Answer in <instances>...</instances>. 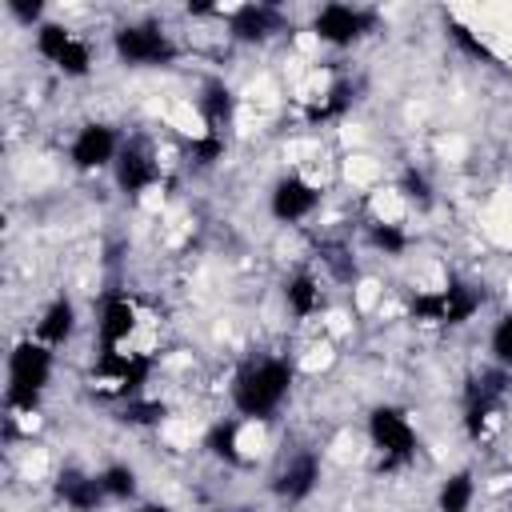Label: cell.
Masks as SVG:
<instances>
[{"instance_id": "52a82bcc", "label": "cell", "mask_w": 512, "mask_h": 512, "mask_svg": "<svg viewBox=\"0 0 512 512\" xmlns=\"http://www.w3.org/2000/svg\"><path fill=\"white\" fill-rule=\"evenodd\" d=\"M320 204H324V184L308 172H284L268 188V216L284 228L308 224L320 212Z\"/></svg>"}, {"instance_id": "277c9868", "label": "cell", "mask_w": 512, "mask_h": 512, "mask_svg": "<svg viewBox=\"0 0 512 512\" xmlns=\"http://www.w3.org/2000/svg\"><path fill=\"white\" fill-rule=\"evenodd\" d=\"M364 440L380 456L384 468H404L420 452V428L408 408L400 404H376L364 420Z\"/></svg>"}, {"instance_id": "2e32d148", "label": "cell", "mask_w": 512, "mask_h": 512, "mask_svg": "<svg viewBox=\"0 0 512 512\" xmlns=\"http://www.w3.org/2000/svg\"><path fill=\"white\" fill-rule=\"evenodd\" d=\"M480 480L472 468H456L436 484V512H476Z\"/></svg>"}, {"instance_id": "ba28073f", "label": "cell", "mask_w": 512, "mask_h": 512, "mask_svg": "<svg viewBox=\"0 0 512 512\" xmlns=\"http://www.w3.org/2000/svg\"><path fill=\"white\" fill-rule=\"evenodd\" d=\"M160 180H164L160 148H156L148 136H124V148H120V156H116V164H112V184H116L124 196L140 200V196L156 192Z\"/></svg>"}, {"instance_id": "9a60e30c", "label": "cell", "mask_w": 512, "mask_h": 512, "mask_svg": "<svg viewBox=\"0 0 512 512\" xmlns=\"http://www.w3.org/2000/svg\"><path fill=\"white\" fill-rule=\"evenodd\" d=\"M52 492L68 512H100L108 504V496L100 488V476L88 472V468H60L56 480H52Z\"/></svg>"}, {"instance_id": "30bf717a", "label": "cell", "mask_w": 512, "mask_h": 512, "mask_svg": "<svg viewBox=\"0 0 512 512\" xmlns=\"http://www.w3.org/2000/svg\"><path fill=\"white\" fill-rule=\"evenodd\" d=\"M120 148H124V136H120L116 124H108V120H84L72 132V140H68V164L76 172H84V176L112 172Z\"/></svg>"}, {"instance_id": "cb8c5ba5", "label": "cell", "mask_w": 512, "mask_h": 512, "mask_svg": "<svg viewBox=\"0 0 512 512\" xmlns=\"http://www.w3.org/2000/svg\"><path fill=\"white\" fill-rule=\"evenodd\" d=\"M132 512H172V508H168L164 500H140V504H136Z\"/></svg>"}, {"instance_id": "6da1fadb", "label": "cell", "mask_w": 512, "mask_h": 512, "mask_svg": "<svg viewBox=\"0 0 512 512\" xmlns=\"http://www.w3.org/2000/svg\"><path fill=\"white\" fill-rule=\"evenodd\" d=\"M292 384H296V364H292L288 356L264 352V356L244 360V364L232 372V380H228L232 416L252 420V424H268V420L280 416V408L288 404Z\"/></svg>"}, {"instance_id": "7402d4cb", "label": "cell", "mask_w": 512, "mask_h": 512, "mask_svg": "<svg viewBox=\"0 0 512 512\" xmlns=\"http://www.w3.org/2000/svg\"><path fill=\"white\" fill-rule=\"evenodd\" d=\"M364 240H368V248H376V252H384V256H404V248H408V228H404V224H376V220H368Z\"/></svg>"}, {"instance_id": "ac0fdd59", "label": "cell", "mask_w": 512, "mask_h": 512, "mask_svg": "<svg viewBox=\"0 0 512 512\" xmlns=\"http://www.w3.org/2000/svg\"><path fill=\"white\" fill-rule=\"evenodd\" d=\"M80 32L72 28V24H64V20H56V16H48L40 28H32V52H36V60H44L48 68H56L60 64V56L72 48V40H76Z\"/></svg>"}, {"instance_id": "5bb4252c", "label": "cell", "mask_w": 512, "mask_h": 512, "mask_svg": "<svg viewBox=\"0 0 512 512\" xmlns=\"http://www.w3.org/2000/svg\"><path fill=\"white\" fill-rule=\"evenodd\" d=\"M284 308L296 320H316L328 312V280L316 268H296L284 280Z\"/></svg>"}, {"instance_id": "44dd1931", "label": "cell", "mask_w": 512, "mask_h": 512, "mask_svg": "<svg viewBox=\"0 0 512 512\" xmlns=\"http://www.w3.org/2000/svg\"><path fill=\"white\" fill-rule=\"evenodd\" d=\"M488 356H492V364L500 372L512 376V308L492 320V328H488Z\"/></svg>"}, {"instance_id": "4fadbf2b", "label": "cell", "mask_w": 512, "mask_h": 512, "mask_svg": "<svg viewBox=\"0 0 512 512\" xmlns=\"http://www.w3.org/2000/svg\"><path fill=\"white\" fill-rule=\"evenodd\" d=\"M284 32V12L276 4H236L228 8V36L236 44H268Z\"/></svg>"}, {"instance_id": "5b68a950", "label": "cell", "mask_w": 512, "mask_h": 512, "mask_svg": "<svg viewBox=\"0 0 512 512\" xmlns=\"http://www.w3.org/2000/svg\"><path fill=\"white\" fill-rule=\"evenodd\" d=\"M112 56L124 68H172L180 60V44L156 20H124L112 28Z\"/></svg>"}, {"instance_id": "8992f818", "label": "cell", "mask_w": 512, "mask_h": 512, "mask_svg": "<svg viewBox=\"0 0 512 512\" xmlns=\"http://www.w3.org/2000/svg\"><path fill=\"white\" fill-rule=\"evenodd\" d=\"M144 312L128 288H112L96 308V344L100 352H148L140 348Z\"/></svg>"}, {"instance_id": "e0dca14e", "label": "cell", "mask_w": 512, "mask_h": 512, "mask_svg": "<svg viewBox=\"0 0 512 512\" xmlns=\"http://www.w3.org/2000/svg\"><path fill=\"white\" fill-rule=\"evenodd\" d=\"M196 116H200V124H204L208 132H220L224 124H232V116H236V96H232V88H228L224 80H208V84L200 88V96H196Z\"/></svg>"}, {"instance_id": "8fae6325", "label": "cell", "mask_w": 512, "mask_h": 512, "mask_svg": "<svg viewBox=\"0 0 512 512\" xmlns=\"http://www.w3.org/2000/svg\"><path fill=\"white\" fill-rule=\"evenodd\" d=\"M320 476H324V460H320L312 448H300V452H288V456L276 464L268 488H272V496H276L280 504H304V500L316 492Z\"/></svg>"}, {"instance_id": "3957f363", "label": "cell", "mask_w": 512, "mask_h": 512, "mask_svg": "<svg viewBox=\"0 0 512 512\" xmlns=\"http://www.w3.org/2000/svg\"><path fill=\"white\" fill-rule=\"evenodd\" d=\"M484 304V292L468 280H444L436 288H416L408 300V316L428 328H460Z\"/></svg>"}, {"instance_id": "7c38bea8", "label": "cell", "mask_w": 512, "mask_h": 512, "mask_svg": "<svg viewBox=\"0 0 512 512\" xmlns=\"http://www.w3.org/2000/svg\"><path fill=\"white\" fill-rule=\"evenodd\" d=\"M76 332H80V304H76L68 292L52 296V300L36 312V320H32V328H28V336L40 340V344H48L52 352L68 348V344L76 340Z\"/></svg>"}, {"instance_id": "ffe728a7", "label": "cell", "mask_w": 512, "mask_h": 512, "mask_svg": "<svg viewBox=\"0 0 512 512\" xmlns=\"http://www.w3.org/2000/svg\"><path fill=\"white\" fill-rule=\"evenodd\" d=\"M92 68H96V52H92V40L80 32V36L72 40V48L60 56L56 72H60L64 80H84V76H92Z\"/></svg>"}, {"instance_id": "603a6c76", "label": "cell", "mask_w": 512, "mask_h": 512, "mask_svg": "<svg viewBox=\"0 0 512 512\" xmlns=\"http://www.w3.org/2000/svg\"><path fill=\"white\" fill-rule=\"evenodd\" d=\"M164 416H168V404H164V400H156L152 392H148V396H136V400H128V404H120V420H124V424H132V428L164 424Z\"/></svg>"}, {"instance_id": "9c48e42d", "label": "cell", "mask_w": 512, "mask_h": 512, "mask_svg": "<svg viewBox=\"0 0 512 512\" xmlns=\"http://www.w3.org/2000/svg\"><path fill=\"white\" fill-rule=\"evenodd\" d=\"M376 28V16L360 4H344V0H332V4H320L312 12V40L324 44V48H356L368 32Z\"/></svg>"}, {"instance_id": "7a4b0ae2", "label": "cell", "mask_w": 512, "mask_h": 512, "mask_svg": "<svg viewBox=\"0 0 512 512\" xmlns=\"http://www.w3.org/2000/svg\"><path fill=\"white\" fill-rule=\"evenodd\" d=\"M56 380V352L32 336L16 340L8 352V368H4V408L8 420L20 416H36L48 388Z\"/></svg>"}, {"instance_id": "d6986e66", "label": "cell", "mask_w": 512, "mask_h": 512, "mask_svg": "<svg viewBox=\"0 0 512 512\" xmlns=\"http://www.w3.org/2000/svg\"><path fill=\"white\" fill-rule=\"evenodd\" d=\"M96 476H100V488H104L108 504H128L140 492V472L128 460H112V464L96 468Z\"/></svg>"}]
</instances>
